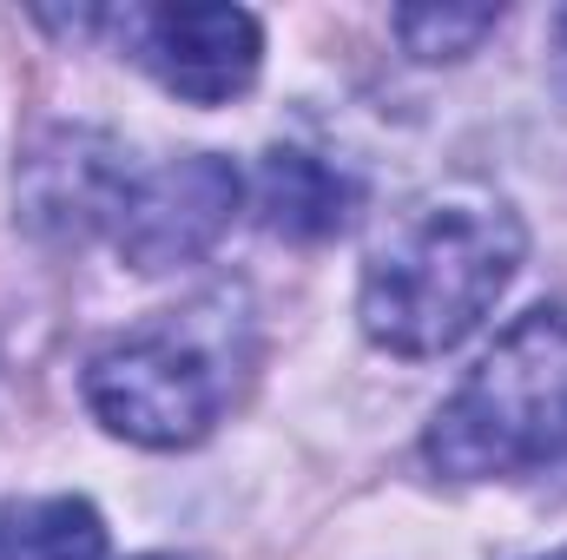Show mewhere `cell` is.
Returning <instances> with one entry per match:
<instances>
[{"mask_svg": "<svg viewBox=\"0 0 567 560\" xmlns=\"http://www.w3.org/2000/svg\"><path fill=\"white\" fill-rule=\"evenodd\" d=\"M528 258L522 218L488 191H449L416 205L363 265V336L390 356L455 350L515 283Z\"/></svg>", "mask_w": 567, "mask_h": 560, "instance_id": "6da1fadb", "label": "cell"}, {"mask_svg": "<svg viewBox=\"0 0 567 560\" xmlns=\"http://www.w3.org/2000/svg\"><path fill=\"white\" fill-rule=\"evenodd\" d=\"M449 481H528L567 462V303L515 317L423 435Z\"/></svg>", "mask_w": 567, "mask_h": 560, "instance_id": "7a4b0ae2", "label": "cell"}, {"mask_svg": "<svg viewBox=\"0 0 567 560\" xmlns=\"http://www.w3.org/2000/svg\"><path fill=\"white\" fill-rule=\"evenodd\" d=\"M231 317V310H225ZM198 310H172L133 336L106 343L86 363V403L113 435L140 448H192L231 403V323Z\"/></svg>", "mask_w": 567, "mask_h": 560, "instance_id": "3957f363", "label": "cell"}, {"mask_svg": "<svg viewBox=\"0 0 567 560\" xmlns=\"http://www.w3.org/2000/svg\"><path fill=\"white\" fill-rule=\"evenodd\" d=\"M238 191L245 185H238L231 158H218V152H185L152 172H133V185L113 211V245L133 271H178L225 238Z\"/></svg>", "mask_w": 567, "mask_h": 560, "instance_id": "277c9868", "label": "cell"}, {"mask_svg": "<svg viewBox=\"0 0 567 560\" xmlns=\"http://www.w3.org/2000/svg\"><path fill=\"white\" fill-rule=\"evenodd\" d=\"M133 60L185 106H225L258 80L265 27L245 7H140L120 20Z\"/></svg>", "mask_w": 567, "mask_h": 560, "instance_id": "5b68a950", "label": "cell"}, {"mask_svg": "<svg viewBox=\"0 0 567 560\" xmlns=\"http://www.w3.org/2000/svg\"><path fill=\"white\" fill-rule=\"evenodd\" d=\"M126 185H133V165H120V145L106 139V133L73 126V133H53L27 158V172H20V211L40 231L86 238L93 225L113 231V211H120Z\"/></svg>", "mask_w": 567, "mask_h": 560, "instance_id": "8992f818", "label": "cell"}, {"mask_svg": "<svg viewBox=\"0 0 567 560\" xmlns=\"http://www.w3.org/2000/svg\"><path fill=\"white\" fill-rule=\"evenodd\" d=\"M258 211H265V231L297 238V245H317V238H337L350 225L357 185L330 158L278 145V152H265V172H258Z\"/></svg>", "mask_w": 567, "mask_h": 560, "instance_id": "52a82bcc", "label": "cell"}, {"mask_svg": "<svg viewBox=\"0 0 567 560\" xmlns=\"http://www.w3.org/2000/svg\"><path fill=\"white\" fill-rule=\"evenodd\" d=\"M0 560H106V521L80 495L7 501L0 508Z\"/></svg>", "mask_w": 567, "mask_h": 560, "instance_id": "ba28073f", "label": "cell"}, {"mask_svg": "<svg viewBox=\"0 0 567 560\" xmlns=\"http://www.w3.org/2000/svg\"><path fill=\"white\" fill-rule=\"evenodd\" d=\"M502 27V7H403L396 33L416 60H468Z\"/></svg>", "mask_w": 567, "mask_h": 560, "instance_id": "9c48e42d", "label": "cell"}, {"mask_svg": "<svg viewBox=\"0 0 567 560\" xmlns=\"http://www.w3.org/2000/svg\"><path fill=\"white\" fill-rule=\"evenodd\" d=\"M555 66H561V86H567V13L555 20Z\"/></svg>", "mask_w": 567, "mask_h": 560, "instance_id": "30bf717a", "label": "cell"}, {"mask_svg": "<svg viewBox=\"0 0 567 560\" xmlns=\"http://www.w3.org/2000/svg\"><path fill=\"white\" fill-rule=\"evenodd\" d=\"M145 560H158V554H145Z\"/></svg>", "mask_w": 567, "mask_h": 560, "instance_id": "8fae6325", "label": "cell"}, {"mask_svg": "<svg viewBox=\"0 0 567 560\" xmlns=\"http://www.w3.org/2000/svg\"><path fill=\"white\" fill-rule=\"evenodd\" d=\"M555 560H567V554H555Z\"/></svg>", "mask_w": 567, "mask_h": 560, "instance_id": "7c38bea8", "label": "cell"}]
</instances>
